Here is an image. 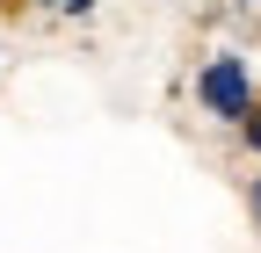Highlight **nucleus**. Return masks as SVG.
<instances>
[{
	"mask_svg": "<svg viewBox=\"0 0 261 253\" xmlns=\"http://www.w3.org/2000/svg\"><path fill=\"white\" fill-rule=\"evenodd\" d=\"M203 102H211V116H247V66L240 58H211L203 66Z\"/></svg>",
	"mask_w": 261,
	"mask_h": 253,
	"instance_id": "nucleus-1",
	"label": "nucleus"
},
{
	"mask_svg": "<svg viewBox=\"0 0 261 253\" xmlns=\"http://www.w3.org/2000/svg\"><path fill=\"white\" fill-rule=\"evenodd\" d=\"M247 138H254V152H261V116H254V123H247Z\"/></svg>",
	"mask_w": 261,
	"mask_h": 253,
	"instance_id": "nucleus-2",
	"label": "nucleus"
},
{
	"mask_svg": "<svg viewBox=\"0 0 261 253\" xmlns=\"http://www.w3.org/2000/svg\"><path fill=\"white\" fill-rule=\"evenodd\" d=\"M254 210H261V188H254Z\"/></svg>",
	"mask_w": 261,
	"mask_h": 253,
	"instance_id": "nucleus-3",
	"label": "nucleus"
}]
</instances>
